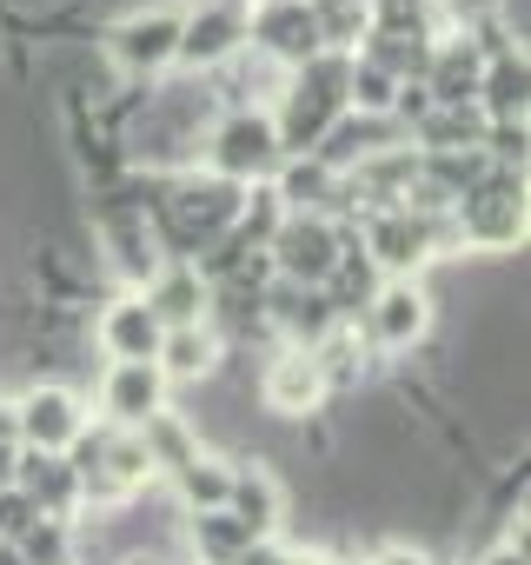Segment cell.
I'll return each mask as SVG.
<instances>
[{
	"mask_svg": "<svg viewBox=\"0 0 531 565\" xmlns=\"http://www.w3.org/2000/svg\"><path fill=\"white\" fill-rule=\"evenodd\" d=\"M226 512L252 532V539H266L280 525V486L266 479V472H232V486H226Z\"/></svg>",
	"mask_w": 531,
	"mask_h": 565,
	"instance_id": "12",
	"label": "cell"
},
{
	"mask_svg": "<svg viewBox=\"0 0 531 565\" xmlns=\"http://www.w3.org/2000/svg\"><path fill=\"white\" fill-rule=\"evenodd\" d=\"M14 466H21V452H14V446H0V492L14 486Z\"/></svg>",
	"mask_w": 531,
	"mask_h": 565,
	"instance_id": "27",
	"label": "cell"
},
{
	"mask_svg": "<svg viewBox=\"0 0 531 565\" xmlns=\"http://www.w3.org/2000/svg\"><path fill=\"white\" fill-rule=\"evenodd\" d=\"M346 94L366 107V114H379V107H392V94H399V81L386 74V67H372V61H359L353 74H346Z\"/></svg>",
	"mask_w": 531,
	"mask_h": 565,
	"instance_id": "22",
	"label": "cell"
},
{
	"mask_svg": "<svg viewBox=\"0 0 531 565\" xmlns=\"http://www.w3.org/2000/svg\"><path fill=\"white\" fill-rule=\"evenodd\" d=\"M0 565H21V552H14V545H0Z\"/></svg>",
	"mask_w": 531,
	"mask_h": 565,
	"instance_id": "30",
	"label": "cell"
},
{
	"mask_svg": "<svg viewBox=\"0 0 531 565\" xmlns=\"http://www.w3.org/2000/svg\"><path fill=\"white\" fill-rule=\"evenodd\" d=\"M226 486H232V472L213 466V459H199V452L180 466V492H186L199 512H226Z\"/></svg>",
	"mask_w": 531,
	"mask_h": 565,
	"instance_id": "21",
	"label": "cell"
},
{
	"mask_svg": "<svg viewBox=\"0 0 531 565\" xmlns=\"http://www.w3.org/2000/svg\"><path fill=\"white\" fill-rule=\"evenodd\" d=\"M372 333H379L386 347H412V340L425 333V294H419V287H386V294L372 300Z\"/></svg>",
	"mask_w": 531,
	"mask_h": 565,
	"instance_id": "13",
	"label": "cell"
},
{
	"mask_svg": "<svg viewBox=\"0 0 531 565\" xmlns=\"http://www.w3.org/2000/svg\"><path fill=\"white\" fill-rule=\"evenodd\" d=\"M326 186H333L326 160H306V167H293V173H286V200H313V193H326Z\"/></svg>",
	"mask_w": 531,
	"mask_h": 565,
	"instance_id": "24",
	"label": "cell"
},
{
	"mask_svg": "<svg viewBox=\"0 0 531 565\" xmlns=\"http://www.w3.org/2000/svg\"><path fill=\"white\" fill-rule=\"evenodd\" d=\"M319 399V360L313 353H286L273 373H266V406L273 413H306Z\"/></svg>",
	"mask_w": 531,
	"mask_h": 565,
	"instance_id": "14",
	"label": "cell"
},
{
	"mask_svg": "<svg viewBox=\"0 0 531 565\" xmlns=\"http://www.w3.org/2000/svg\"><path fill=\"white\" fill-rule=\"evenodd\" d=\"M524 54H498L491 61V74L478 81V94H485V114L498 120V127H511V120H524Z\"/></svg>",
	"mask_w": 531,
	"mask_h": 565,
	"instance_id": "16",
	"label": "cell"
},
{
	"mask_svg": "<svg viewBox=\"0 0 531 565\" xmlns=\"http://www.w3.org/2000/svg\"><path fill=\"white\" fill-rule=\"evenodd\" d=\"M339 107H346V74L339 67H306V81L293 87V100H286V120L273 127L280 134V147H293V153H306L313 140H326V127L339 120Z\"/></svg>",
	"mask_w": 531,
	"mask_h": 565,
	"instance_id": "1",
	"label": "cell"
},
{
	"mask_svg": "<svg viewBox=\"0 0 531 565\" xmlns=\"http://www.w3.org/2000/svg\"><path fill=\"white\" fill-rule=\"evenodd\" d=\"M458 233H465L472 246H511V239L524 233V186H518L511 173H498L491 186L465 193V200H458Z\"/></svg>",
	"mask_w": 531,
	"mask_h": 565,
	"instance_id": "2",
	"label": "cell"
},
{
	"mask_svg": "<svg viewBox=\"0 0 531 565\" xmlns=\"http://www.w3.org/2000/svg\"><path fill=\"white\" fill-rule=\"evenodd\" d=\"M372 259H386V266H419V259H432V220L412 213V206L379 213V220H372Z\"/></svg>",
	"mask_w": 531,
	"mask_h": 565,
	"instance_id": "8",
	"label": "cell"
},
{
	"mask_svg": "<svg viewBox=\"0 0 531 565\" xmlns=\"http://www.w3.org/2000/svg\"><path fill=\"white\" fill-rule=\"evenodd\" d=\"M232 565H286V552H273V545H259V539H252V545H246Z\"/></svg>",
	"mask_w": 531,
	"mask_h": 565,
	"instance_id": "26",
	"label": "cell"
},
{
	"mask_svg": "<svg viewBox=\"0 0 531 565\" xmlns=\"http://www.w3.org/2000/svg\"><path fill=\"white\" fill-rule=\"evenodd\" d=\"M61 558H67V532L54 519H41V525L21 532V565H61Z\"/></svg>",
	"mask_w": 531,
	"mask_h": 565,
	"instance_id": "23",
	"label": "cell"
},
{
	"mask_svg": "<svg viewBox=\"0 0 531 565\" xmlns=\"http://www.w3.org/2000/svg\"><path fill=\"white\" fill-rule=\"evenodd\" d=\"M425 94H432L445 114H465V107L478 100V61H472L465 47H445L438 67H432V81H425Z\"/></svg>",
	"mask_w": 531,
	"mask_h": 565,
	"instance_id": "17",
	"label": "cell"
},
{
	"mask_svg": "<svg viewBox=\"0 0 531 565\" xmlns=\"http://www.w3.org/2000/svg\"><path fill=\"white\" fill-rule=\"evenodd\" d=\"M41 452H54V446H74L80 439V413H74V399L61 393V386H41L28 406H21V419H14Z\"/></svg>",
	"mask_w": 531,
	"mask_h": 565,
	"instance_id": "9",
	"label": "cell"
},
{
	"mask_svg": "<svg viewBox=\"0 0 531 565\" xmlns=\"http://www.w3.org/2000/svg\"><path fill=\"white\" fill-rule=\"evenodd\" d=\"M180 54V14H133L113 28V61L127 74H153Z\"/></svg>",
	"mask_w": 531,
	"mask_h": 565,
	"instance_id": "5",
	"label": "cell"
},
{
	"mask_svg": "<svg viewBox=\"0 0 531 565\" xmlns=\"http://www.w3.org/2000/svg\"><path fill=\"white\" fill-rule=\"evenodd\" d=\"M379 565H425V558H419V552H386Z\"/></svg>",
	"mask_w": 531,
	"mask_h": 565,
	"instance_id": "29",
	"label": "cell"
},
{
	"mask_svg": "<svg viewBox=\"0 0 531 565\" xmlns=\"http://www.w3.org/2000/svg\"><path fill=\"white\" fill-rule=\"evenodd\" d=\"M153 360H166L180 380H199V373L213 366V340H206L199 327H173V333L160 340V353H153Z\"/></svg>",
	"mask_w": 531,
	"mask_h": 565,
	"instance_id": "20",
	"label": "cell"
},
{
	"mask_svg": "<svg viewBox=\"0 0 531 565\" xmlns=\"http://www.w3.org/2000/svg\"><path fill=\"white\" fill-rule=\"evenodd\" d=\"M199 300H206L199 273H166L160 287H153V300H147V313L153 320H173V327H193L199 320Z\"/></svg>",
	"mask_w": 531,
	"mask_h": 565,
	"instance_id": "18",
	"label": "cell"
},
{
	"mask_svg": "<svg viewBox=\"0 0 531 565\" xmlns=\"http://www.w3.org/2000/svg\"><path fill=\"white\" fill-rule=\"evenodd\" d=\"M273 246H280V273L293 287H326V273L339 266V239L326 220H293L273 233Z\"/></svg>",
	"mask_w": 531,
	"mask_h": 565,
	"instance_id": "4",
	"label": "cell"
},
{
	"mask_svg": "<svg viewBox=\"0 0 531 565\" xmlns=\"http://www.w3.org/2000/svg\"><path fill=\"white\" fill-rule=\"evenodd\" d=\"M107 413L120 426H140V419H160V366L140 360V366H113L107 380Z\"/></svg>",
	"mask_w": 531,
	"mask_h": 565,
	"instance_id": "10",
	"label": "cell"
},
{
	"mask_svg": "<svg viewBox=\"0 0 531 565\" xmlns=\"http://www.w3.org/2000/svg\"><path fill=\"white\" fill-rule=\"evenodd\" d=\"M491 153H498V160H524V120L491 127Z\"/></svg>",
	"mask_w": 531,
	"mask_h": 565,
	"instance_id": "25",
	"label": "cell"
},
{
	"mask_svg": "<svg viewBox=\"0 0 531 565\" xmlns=\"http://www.w3.org/2000/svg\"><path fill=\"white\" fill-rule=\"evenodd\" d=\"M166 220H173L186 239H193V233H199V239H213L219 226H232V220H239V186H232V180H206V186H199V180H186V186L166 200Z\"/></svg>",
	"mask_w": 531,
	"mask_h": 565,
	"instance_id": "6",
	"label": "cell"
},
{
	"mask_svg": "<svg viewBox=\"0 0 531 565\" xmlns=\"http://www.w3.org/2000/svg\"><path fill=\"white\" fill-rule=\"evenodd\" d=\"M193 539H199V558H213V565H232V558L252 545V532H246L232 512H199V519H193Z\"/></svg>",
	"mask_w": 531,
	"mask_h": 565,
	"instance_id": "19",
	"label": "cell"
},
{
	"mask_svg": "<svg viewBox=\"0 0 531 565\" xmlns=\"http://www.w3.org/2000/svg\"><path fill=\"white\" fill-rule=\"evenodd\" d=\"M259 34H266V47H280V54H293V61H313V54H319V21L300 8V0H273V8H266V21H259Z\"/></svg>",
	"mask_w": 531,
	"mask_h": 565,
	"instance_id": "15",
	"label": "cell"
},
{
	"mask_svg": "<svg viewBox=\"0 0 531 565\" xmlns=\"http://www.w3.org/2000/svg\"><path fill=\"white\" fill-rule=\"evenodd\" d=\"M213 167H219L226 180L273 173V167H280V134H273V120H259V114L226 120V127H219V140H213Z\"/></svg>",
	"mask_w": 531,
	"mask_h": 565,
	"instance_id": "3",
	"label": "cell"
},
{
	"mask_svg": "<svg viewBox=\"0 0 531 565\" xmlns=\"http://www.w3.org/2000/svg\"><path fill=\"white\" fill-rule=\"evenodd\" d=\"M100 340L120 353V366H140V360H153V353H160V320L147 313V300H120V307L107 313Z\"/></svg>",
	"mask_w": 531,
	"mask_h": 565,
	"instance_id": "11",
	"label": "cell"
},
{
	"mask_svg": "<svg viewBox=\"0 0 531 565\" xmlns=\"http://www.w3.org/2000/svg\"><path fill=\"white\" fill-rule=\"evenodd\" d=\"M239 34H246V21H239L232 8H206V14H193V21H180V54H173V61H193V67H213V61H226V54L239 47Z\"/></svg>",
	"mask_w": 531,
	"mask_h": 565,
	"instance_id": "7",
	"label": "cell"
},
{
	"mask_svg": "<svg viewBox=\"0 0 531 565\" xmlns=\"http://www.w3.org/2000/svg\"><path fill=\"white\" fill-rule=\"evenodd\" d=\"M485 565H524V552H518V545H505V552H491Z\"/></svg>",
	"mask_w": 531,
	"mask_h": 565,
	"instance_id": "28",
	"label": "cell"
}]
</instances>
